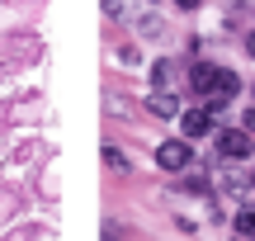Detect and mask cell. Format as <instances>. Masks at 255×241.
Here are the masks:
<instances>
[{
    "mask_svg": "<svg viewBox=\"0 0 255 241\" xmlns=\"http://www.w3.org/2000/svg\"><path fill=\"white\" fill-rule=\"evenodd\" d=\"M175 5H180V9H199L203 0H175Z\"/></svg>",
    "mask_w": 255,
    "mask_h": 241,
    "instance_id": "cell-13",
    "label": "cell"
},
{
    "mask_svg": "<svg viewBox=\"0 0 255 241\" xmlns=\"http://www.w3.org/2000/svg\"><path fill=\"white\" fill-rule=\"evenodd\" d=\"M184 189H189V194H208V175H203V170H189V175H184Z\"/></svg>",
    "mask_w": 255,
    "mask_h": 241,
    "instance_id": "cell-9",
    "label": "cell"
},
{
    "mask_svg": "<svg viewBox=\"0 0 255 241\" xmlns=\"http://www.w3.org/2000/svg\"><path fill=\"white\" fill-rule=\"evenodd\" d=\"M123 9V0H104V14H119Z\"/></svg>",
    "mask_w": 255,
    "mask_h": 241,
    "instance_id": "cell-12",
    "label": "cell"
},
{
    "mask_svg": "<svg viewBox=\"0 0 255 241\" xmlns=\"http://www.w3.org/2000/svg\"><path fill=\"white\" fill-rule=\"evenodd\" d=\"M213 147H218L222 161H251L255 156V132H246V128H218L213 132Z\"/></svg>",
    "mask_w": 255,
    "mask_h": 241,
    "instance_id": "cell-2",
    "label": "cell"
},
{
    "mask_svg": "<svg viewBox=\"0 0 255 241\" xmlns=\"http://www.w3.org/2000/svg\"><path fill=\"white\" fill-rule=\"evenodd\" d=\"M246 52L255 57V28H251V33H246Z\"/></svg>",
    "mask_w": 255,
    "mask_h": 241,
    "instance_id": "cell-14",
    "label": "cell"
},
{
    "mask_svg": "<svg viewBox=\"0 0 255 241\" xmlns=\"http://www.w3.org/2000/svg\"><path fill=\"white\" fill-rule=\"evenodd\" d=\"M180 132H184L189 142H199V137H213V132H218V128H213V109H208V104L180 109Z\"/></svg>",
    "mask_w": 255,
    "mask_h": 241,
    "instance_id": "cell-4",
    "label": "cell"
},
{
    "mask_svg": "<svg viewBox=\"0 0 255 241\" xmlns=\"http://www.w3.org/2000/svg\"><path fill=\"white\" fill-rule=\"evenodd\" d=\"M241 128H246V132H255V109H246V114H241Z\"/></svg>",
    "mask_w": 255,
    "mask_h": 241,
    "instance_id": "cell-11",
    "label": "cell"
},
{
    "mask_svg": "<svg viewBox=\"0 0 255 241\" xmlns=\"http://www.w3.org/2000/svg\"><path fill=\"white\" fill-rule=\"evenodd\" d=\"M146 109H151L156 119H180V100H175V90H151Z\"/></svg>",
    "mask_w": 255,
    "mask_h": 241,
    "instance_id": "cell-5",
    "label": "cell"
},
{
    "mask_svg": "<svg viewBox=\"0 0 255 241\" xmlns=\"http://www.w3.org/2000/svg\"><path fill=\"white\" fill-rule=\"evenodd\" d=\"M104 166H109V170H128V156L119 147H104Z\"/></svg>",
    "mask_w": 255,
    "mask_h": 241,
    "instance_id": "cell-10",
    "label": "cell"
},
{
    "mask_svg": "<svg viewBox=\"0 0 255 241\" xmlns=\"http://www.w3.org/2000/svg\"><path fill=\"white\" fill-rule=\"evenodd\" d=\"M175 76H180V66H175L170 57H161V62L151 66V81H156V90H170V85H175Z\"/></svg>",
    "mask_w": 255,
    "mask_h": 241,
    "instance_id": "cell-6",
    "label": "cell"
},
{
    "mask_svg": "<svg viewBox=\"0 0 255 241\" xmlns=\"http://www.w3.org/2000/svg\"><path fill=\"white\" fill-rule=\"evenodd\" d=\"M137 33H142V38H161L165 33V19L156 14V9H142V14H137Z\"/></svg>",
    "mask_w": 255,
    "mask_h": 241,
    "instance_id": "cell-7",
    "label": "cell"
},
{
    "mask_svg": "<svg viewBox=\"0 0 255 241\" xmlns=\"http://www.w3.org/2000/svg\"><path fill=\"white\" fill-rule=\"evenodd\" d=\"M189 90H194L199 104H208L213 114H222L241 95V76L232 71V66H218V62H194L189 66Z\"/></svg>",
    "mask_w": 255,
    "mask_h": 241,
    "instance_id": "cell-1",
    "label": "cell"
},
{
    "mask_svg": "<svg viewBox=\"0 0 255 241\" xmlns=\"http://www.w3.org/2000/svg\"><path fill=\"white\" fill-rule=\"evenodd\" d=\"M156 166L170 170V175L189 170V166H194V142H189V137H165L161 147H156Z\"/></svg>",
    "mask_w": 255,
    "mask_h": 241,
    "instance_id": "cell-3",
    "label": "cell"
},
{
    "mask_svg": "<svg viewBox=\"0 0 255 241\" xmlns=\"http://www.w3.org/2000/svg\"><path fill=\"white\" fill-rule=\"evenodd\" d=\"M232 232L237 237H255V208L251 204H241L237 213H232Z\"/></svg>",
    "mask_w": 255,
    "mask_h": 241,
    "instance_id": "cell-8",
    "label": "cell"
}]
</instances>
